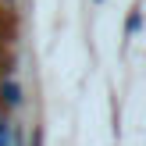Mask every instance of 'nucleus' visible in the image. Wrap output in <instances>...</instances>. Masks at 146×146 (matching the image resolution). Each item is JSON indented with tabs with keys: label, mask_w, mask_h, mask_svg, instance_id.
<instances>
[{
	"label": "nucleus",
	"mask_w": 146,
	"mask_h": 146,
	"mask_svg": "<svg viewBox=\"0 0 146 146\" xmlns=\"http://www.w3.org/2000/svg\"><path fill=\"white\" fill-rule=\"evenodd\" d=\"M0 146H7V121H0Z\"/></svg>",
	"instance_id": "obj_2"
},
{
	"label": "nucleus",
	"mask_w": 146,
	"mask_h": 146,
	"mask_svg": "<svg viewBox=\"0 0 146 146\" xmlns=\"http://www.w3.org/2000/svg\"><path fill=\"white\" fill-rule=\"evenodd\" d=\"M4 96H7V104H18V100H21V96H18V86H14V82H7V86H4Z\"/></svg>",
	"instance_id": "obj_1"
}]
</instances>
